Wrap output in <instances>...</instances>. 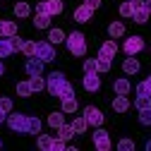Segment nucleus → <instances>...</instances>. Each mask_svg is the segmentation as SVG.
I'll return each instance as SVG.
<instances>
[{"mask_svg": "<svg viewBox=\"0 0 151 151\" xmlns=\"http://www.w3.org/2000/svg\"><path fill=\"white\" fill-rule=\"evenodd\" d=\"M65 43H67V50L72 55H77V58L86 55V39L82 31H72L70 36H65Z\"/></svg>", "mask_w": 151, "mask_h": 151, "instance_id": "obj_1", "label": "nucleus"}, {"mask_svg": "<svg viewBox=\"0 0 151 151\" xmlns=\"http://www.w3.org/2000/svg\"><path fill=\"white\" fill-rule=\"evenodd\" d=\"M27 120H29V115H22V113H7V118H5L10 129L19 132V134H27Z\"/></svg>", "mask_w": 151, "mask_h": 151, "instance_id": "obj_2", "label": "nucleus"}, {"mask_svg": "<svg viewBox=\"0 0 151 151\" xmlns=\"http://www.w3.org/2000/svg\"><path fill=\"white\" fill-rule=\"evenodd\" d=\"M36 58H41L43 63H50V60H55V58H58V55H55V48H53V43H50L48 39L36 43Z\"/></svg>", "mask_w": 151, "mask_h": 151, "instance_id": "obj_3", "label": "nucleus"}, {"mask_svg": "<svg viewBox=\"0 0 151 151\" xmlns=\"http://www.w3.org/2000/svg\"><path fill=\"white\" fill-rule=\"evenodd\" d=\"M93 146H96L99 151H110L113 149V142H110V137H108V132L106 129H96L93 132Z\"/></svg>", "mask_w": 151, "mask_h": 151, "instance_id": "obj_4", "label": "nucleus"}, {"mask_svg": "<svg viewBox=\"0 0 151 151\" xmlns=\"http://www.w3.org/2000/svg\"><path fill=\"white\" fill-rule=\"evenodd\" d=\"M122 48H125L127 55H137L139 50H144V39L142 36H129V39H125Z\"/></svg>", "mask_w": 151, "mask_h": 151, "instance_id": "obj_5", "label": "nucleus"}, {"mask_svg": "<svg viewBox=\"0 0 151 151\" xmlns=\"http://www.w3.org/2000/svg\"><path fill=\"white\" fill-rule=\"evenodd\" d=\"M63 82H67V77H65L63 72H50V74H48V79H46V89H48L50 96L58 91V86H60Z\"/></svg>", "mask_w": 151, "mask_h": 151, "instance_id": "obj_6", "label": "nucleus"}, {"mask_svg": "<svg viewBox=\"0 0 151 151\" xmlns=\"http://www.w3.org/2000/svg\"><path fill=\"white\" fill-rule=\"evenodd\" d=\"M84 118H86V122L93 125V127H101V125H103V113H101L99 108H93V106H86V108H84Z\"/></svg>", "mask_w": 151, "mask_h": 151, "instance_id": "obj_7", "label": "nucleus"}, {"mask_svg": "<svg viewBox=\"0 0 151 151\" xmlns=\"http://www.w3.org/2000/svg\"><path fill=\"white\" fill-rule=\"evenodd\" d=\"M43 60L41 58H36V55H31V58L27 60V65H24V70H27V74H29V77H36V74H41L43 72Z\"/></svg>", "mask_w": 151, "mask_h": 151, "instance_id": "obj_8", "label": "nucleus"}, {"mask_svg": "<svg viewBox=\"0 0 151 151\" xmlns=\"http://www.w3.org/2000/svg\"><path fill=\"white\" fill-rule=\"evenodd\" d=\"M84 89H86V91H99V89H101L99 72H84Z\"/></svg>", "mask_w": 151, "mask_h": 151, "instance_id": "obj_9", "label": "nucleus"}, {"mask_svg": "<svg viewBox=\"0 0 151 151\" xmlns=\"http://www.w3.org/2000/svg\"><path fill=\"white\" fill-rule=\"evenodd\" d=\"M118 53V43L113 41V39H108L103 46H101V50H99V58H106V60H113V55Z\"/></svg>", "mask_w": 151, "mask_h": 151, "instance_id": "obj_10", "label": "nucleus"}, {"mask_svg": "<svg viewBox=\"0 0 151 151\" xmlns=\"http://www.w3.org/2000/svg\"><path fill=\"white\" fill-rule=\"evenodd\" d=\"M91 14H93V10H91L89 5H79L77 10H74V22H79V24H86V22L91 19Z\"/></svg>", "mask_w": 151, "mask_h": 151, "instance_id": "obj_11", "label": "nucleus"}, {"mask_svg": "<svg viewBox=\"0 0 151 151\" xmlns=\"http://www.w3.org/2000/svg\"><path fill=\"white\" fill-rule=\"evenodd\" d=\"M53 96H55V99H60V101H63V99H70V96H74V86H72L70 82H63Z\"/></svg>", "mask_w": 151, "mask_h": 151, "instance_id": "obj_12", "label": "nucleus"}, {"mask_svg": "<svg viewBox=\"0 0 151 151\" xmlns=\"http://www.w3.org/2000/svg\"><path fill=\"white\" fill-rule=\"evenodd\" d=\"M149 17H151V12H149L146 5H144V7H134V12H132V19H134L137 24H146Z\"/></svg>", "mask_w": 151, "mask_h": 151, "instance_id": "obj_13", "label": "nucleus"}, {"mask_svg": "<svg viewBox=\"0 0 151 151\" xmlns=\"http://www.w3.org/2000/svg\"><path fill=\"white\" fill-rule=\"evenodd\" d=\"M17 34V24L10 22V19H0V36H5V39H10V36Z\"/></svg>", "mask_w": 151, "mask_h": 151, "instance_id": "obj_14", "label": "nucleus"}, {"mask_svg": "<svg viewBox=\"0 0 151 151\" xmlns=\"http://www.w3.org/2000/svg\"><path fill=\"white\" fill-rule=\"evenodd\" d=\"M129 108V99L125 96V93H118L115 99H113V110H118V113H125Z\"/></svg>", "mask_w": 151, "mask_h": 151, "instance_id": "obj_15", "label": "nucleus"}, {"mask_svg": "<svg viewBox=\"0 0 151 151\" xmlns=\"http://www.w3.org/2000/svg\"><path fill=\"white\" fill-rule=\"evenodd\" d=\"M108 36H110V39H120V36H125V24L122 22L108 24Z\"/></svg>", "mask_w": 151, "mask_h": 151, "instance_id": "obj_16", "label": "nucleus"}, {"mask_svg": "<svg viewBox=\"0 0 151 151\" xmlns=\"http://www.w3.org/2000/svg\"><path fill=\"white\" fill-rule=\"evenodd\" d=\"M122 70H125V74H137V72H139V60L129 55V58L122 63Z\"/></svg>", "mask_w": 151, "mask_h": 151, "instance_id": "obj_17", "label": "nucleus"}, {"mask_svg": "<svg viewBox=\"0 0 151 151\" xmlns=\"http://www.w3.org/2000/svg\"><path fill=\"white\" fill-rule=\"evenodd\" d=\"M77 108H79V103H77V99L74 96H70V99H63V113L65 115H70V113H77Z\"/></svg>", "mask_w": 151, "mask_h": 151, "instance_id": "obj_18", "label": "nucleus"}, {"mask_svg": "<svg viewBox=\"0 0 151 151\" xmlns=\"http://www.w3.org/2000/svg\"><path fill=\"white\" fill-rule=\"evenodd\" d=\"M27 134H41V120L39 118L29 115V120H27Z\"/></svg>", "mask_w": 151, "mask_h": 151, "instance_id": "obj_19", "label": "nucleus"}, {"mask_svg": "<svg viewBox=\"0 0 151 151\" xmlns=\"http://www.w3.org/2000/svg\"><path fill=\"white\" fill-rule=\"evenodd\" d=\"M14 53L10 39H5V36H0V58H10V55Z\"/></svg>", "mask_w": 151, "mask_h": 151, "instance_id": "obj_20", "label": "nucleus"}, {"mask_svg": "<svg viewBox=\"0 0 151 151\" xmlns=\"http://www.w3.org/2000/svg\"><path fill=\"white\" fill-rule=\"evenodd\" d=\"M46 10H48L50 17L60 14V12H63V0H46Z\"/></svg>", "mask_w": 151, "mask_h": 151, "instance_id": "obj_21", "label": "nucleus"}, {"mask_svg": "<svg viewBox=\"0 0 151 151\" xmlns=\"http://www.w3.org/2000/svg\"><path fill=\"white\" fill-rule=\"evenodd\" d=\"M58 137H60V139H65V142H67V139H72V137H74V127L63 122V125L58 127Z\"/></svg>", "mask_w": 151, "mask_h": 151, "instance_id": "obj_22", "label": "nucleus"}, {"mask_svg": "<svg viewBox=\"0 0 151 151\" xmlns=\"http://www.w3.org/2000/svg\"><path fill=\"white\" fill-rule=\"evenodd\" d=\"M48 41H50L53 46L63 43V41H65V34H63V29H50V31H48Z\"/></svg>", "mask_w": 151, "mask_h": 151, "instance_id": "obj_23", "label": "nucleus"}, {"mask_svg": "<svg viewBox=\"0 0 151 151\" xmlns=\"http://www.w3.org/2000/svg\"><path fill=\"white\" fill-rule=\"evenodd\" d=\"M137 93H139V96H151V74L142 84H137Z\"/></svg>", "mask_w": 151, "mask_h": 151, "instance_id": "obj_24", "label": "nucleus"}, {"mask_svg": "<svg viewBox=\"0 0 151 151\" xmlns=\"http://www.w3.org/2000/svg\"><path fill=\"white\" fill-rule=\"evenodd\" d=\"M50 19H53L50 14H36L34 24H36V29H48V27H50Z\"/></svg>", "mask_w": 151, "mask_h": 151, "instance_id": "obj_25", "label": "nucleus"}, {"mask_svg": "<svg viewBox=\"0 0 151 151\" xmlns=\"http://www.w3.org/2000/svg\"><path fill=\"white\" fill-rule=\"evenodd\" d=\"M63 115H65V113L63 110H55V113H50V115H48V125L50 127H60L65 120H63Z\"/></svg>", "mask_w": 151, "mask_h": 151, "instance_id": "obj_26", "label": "nucleus"}, {"mask_svg": "<svg viewBox=\"0 0 151 151\" xmlns=\"http://www.w3.org/2000/svg\"><path fill=\"white\" fill-rule=\"evenodd\" d=\"M113 89H115V93H129V82L127 79H115V84H113Z\"/></svg>", "mask_w": 151, "mask_h": 151, "instance_id": "obj_27", "label": "nucleus"}, {"mask_svg": "<svg viewBox=\"0 0 151 151\" xmlns=\"http://www.w3.org/2000/svg\"><path fill=\"white\" fill-rule=\"evenodd\" d=\"M29 84H31V89H34V91L46 89V79L41 77V74H36V77H29Z\"/></svg>", "mask_w": 151, "mask_h": 151, "instance_id": "obj_28", "label": "nucleus"}, {"mask_svg": "<svg viewBox=\"0 0 151 151\" xmlns=\"http://www.w3.org/2000/svg\"><path fill=\"white\" fill-rule=\"evenodd\" d=\"M39 149H43V151H50V146H53V137L50 134H39Z\"/></svg>", "mask_w": 151, "mask_h": 151, "instance_id": "obj_29", "label": "nucleus"}, {"mask_svg": "<svg viewBox=\"0 0 151 151\" xmlns=\"http://www.w3.org/2000/svg\"><path fill=\"white\" fill-rule=\"evenodd\" d=\"M17 93H19V96H31V93H34V89H31V84L29 82H19V84H17Z\"/></svg>", "mask_w": 151, "mask_h": 151, "instance_id": "obj_30", "label": "nucleus"}, {"mask_svg": "<svg viewBox=\"0 0 151 151\" xmlns=\"http://www.w3.org/2000/svg\"><path fill=\"white\" fill-rule=\"evenodd\" d=\"M134 108H137V110L151 108V96H139V93H137V101H134Z\"/></svg>", "mask_w": 151, "mask_h": 151, "instance_id": "obj_31", "label": "nucleus"}, {"mask_svg": "<svg viewBox=\"0 0 151 151\" xmlns=\"http://www.w3.org/2000/svg\"><path fill=\"white\" fill-rule=\"evenodd\" d=\"M72 127H74V132H77V134H82V132L89 127V122H86V118L82 115V118H74V122H72Z\"/></svg>", "mask_w": 151, "mask_h": 151, "instance_id": "obj_32", "label": "nucleus"}, {"mask_svg": "<svg viewBox=\"0 0 151 151\" xmlns=\"http://www.w3.org/2000/svg\"><path fill=\"white\" fill-rule=\"evenodd\" d=\"M22 53L27 55V58L36 55V41H24V43H22Z\"/></svg>", "mask_w": 151, "mask_h": 151, "instance_id": "obj_33", "label": "nucleus"}, {"mask_svg": "<svg viewBox=\"0 0 151 151\" xmlns=\"http://www.w3.org/2000/svg\"><path fill=\"white\" fill-rule=\"evenodd\" d=\"M29 12H31V7H29L27 3H17V5H14V14H17V17H29Z\"/></svg>", "mask_w": 151, "mask_h": 151, "instance_id": "obj_34", "label": "nucleus"}, {"mask_svg": "<svg viewBox=\"0 0 151 151\" xmlns=\"http://www.w3.org/2000/svg\"><path fill=\"white\" fill-rule=\"evenodd\" d=\"M132 12H134V7H132V0H125V3L120 5V17H132Z\"/></svg>", "mask_w": 151, "mask_h": 151, "instance_id": "obj_35", "label": "nucleus"}, {"mask_svg": "<svg viewBox=\"0 0 151 151\" xmlns=\"http://www.w3.org/2000/svg\"><path fill=\"white\" fill-rule=\"evenodd\" d=\"M110 70V60H106V58H96V72L101 74V72H108Z\"/></svg>", "mask_w": 151, "mask_h": 151, "instance_id": "obj_36", "label": "nucleus"}, {"mask_svg": "<svg viewBox=\"0 0 151 151\" xmlns=\"http://www.w3.org/2000/svg\"><path fill=\"white\" fill-rule=\"evenodd\" d=\"M139 122H142V125H151V108L139 110Z\"/></svg>", "mask_w": 151, "mask_h": 151, "instance_id": "obj_37", "label": "nucleus"}, {"mask_svg": "<svg viewBox=\"0 0 151 151\" xmlns=\"http://www.w3.org/2000/svg\"><path fill=\"white\" fill-rule=\"evenodd\" d=\"M118 149L120 151H134V142H132V139H120L118 142Z\"/></svg>", "mask_w": 151, "mask_h": 151, "instance_id": "obj_38", "label": "nucleus"}, {"mask_svg": "<svg viewBox=\"0 0 151 151\" xmlns=\"http://www.w3.org/2000/svg\"><path fill=\"white\" fill-rule=\"evenodd\" d=\"M65 149H67V146H65V139H60V137H58V139H53L50 151H65Z\"/></svg>", "mask_w": 151, "mask_h": 151, "instance_id": "obj_39", "label": "nucleus"}, {"mask_svg": "<svg viewBox=\"0 0 151 151\" xmlns=\"http://www.w3.org/2000/svg\"><path fill=\"white\" fill-rule=\"evenodd\" d=\"M84 72H96V58L84 60Z\"/></svg>", "mask_w": 151, "mask_h": 151, "instance_id": "obj_40", "label": "nucleus"}, {"mask_svg": "<svg viewBox=\"0 0 151 151\" xmlns=\"http://www.w3.org/2000/svg\"><path fill=\"white\" fill-rule=\"evenodd\" d=\"M0 110L3 113H12V101L10 99H0Z\"/></svg>", "mask_w": 151, "mask_h": 151, "instance_id": "obj_41", "label": "nucleus"}, {"mask_svg": "<svg viewBox=\"0 0 151 151\" xmlns=\"http://www.w3.org/2000/svg\"><path fill=\"white\" fill-rule=\"evenodd\" d=\"M10 43H12V48H14V50H22V43H24V41L14 34V36H10Z\"/></svg>", "mask_w": 151, "mask_h": 151, "instance_id": "obj_42", "label": "nucleus"}, {"mask_svg": "<svg viewBox=\"0 0 151 151\" xmlns=\"http://www.w3.org/2000/svg\"><path fill=\"white\" fill-rule=\"evenodd\" d=\"M84 5H89L91 10H99L101 7V0H84Z\"/></svg>", "mask_w": 151, "mask_h": 151, "instance_id": "obj_43", "label": "nucleus"}, {"mask_svg": "<svg viewBox=\"0 0 151 151\" xmlns=\"http://www.w3.org/2000/svg\"><path fill=\"white\" fill-rule=\"evenodd\" d=\"M5 118H7V113H3V110H0V125L5 122Z\"/></svg>", "mask_w": 151, "mask_h": 151, "instance_id": "obj_44", "label": "nucleus"}, {"mask_svg": "<svg viewBox=\"0 0 151 151\" xmlns=\"http://www.w3.org/2000/svg\"><path fill=\"white\" fill-rule=\"evenodd\" d=\"M3 74H5V65H3V63H0V77H3Z\"/></svg>", "mask_w": 151, "mask_h": 151, "instance_id": "obj_45", "label": "nucleus"}, {"mask_svg": "<svg viewBox=\"0 0 151 151\" xmlns=\"http://www.w3.org/2000/svg\"><path fill=\"white\" fill-rule=\"evenodd\" d=\"M146 151H151V139H149V142H146Z\"/></svg>", "mask_w": 151, "mask_h": 151, "instance_id": "obj_46", "label": "nucleus"}, {"mask_svg": "<svg viewBox=\"0 0 151 151\" xmlns=\"http://www.w3.org/2000/svg\"><path fill=\"white\" fill-rule=\"evenodd\" d=\"M146 7H149V12H151V0H146Z\"/></svg>", "mask_w": 151, "mask_h": 151, "instance_id": "obj_47", "label": "nucleus"}, {"mask_svg": "<svg viewBox=\"0 0 151 151\" xmlns=\"http://www.w3.org/2000/svg\"><path fill=\"white\" fill-rule=\"evenodd\" d=\"M0 149H3V139H0Z\"/></svg>", "mask_w": 151, "mask_h": 151, "instance_id": "obj_48", "label": "nucleus"}]
</instances>
